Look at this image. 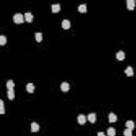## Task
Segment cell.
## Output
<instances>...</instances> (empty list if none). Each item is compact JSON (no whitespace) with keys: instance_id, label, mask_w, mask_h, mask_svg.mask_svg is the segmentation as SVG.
Returning a JSON list of instances; mask_svg holds the SVG:
<instances>
[{"instance_id":"cell-10","label":"cell","mask_w":136,"mask_h":136,"mask_svg":"<svg viewBox=\"0 0 136 136\" xmlns=\"http://www.w3.org/2000/svg\"><path fill=\"white\" fill-rule=\"evenodd\" d=\"M27 91L28 93H33L34 89H35V86H34L33 83H29V84H27Z\"/></svg>"},{"instance_id":"cell-19","label":"cell","mask_w":136,"mask_h":136,"mask_svg":"<svg viewBox=\"0 0 136 136\" xmlns=\"http://www.w3.org/2000/svg\"><path fill=\"white\" fill-rule=\"evenodd\" d=\"M6 44V37L4 35H1L0 36V45L1 46H4Z\"/></svg>"},{"instance_id":"cell-13","label":"cell","mask_w":136,"mask_h":136,"mask_svg":"<svg viewBox=\"0 0 136 136\" xmlns=\"http://www.w3.org/2000/svg\"><path fill=\"white\" fill-rule=\"evenodd\" d=\"M25 17H26V21H28V22H32V20H33V15H32L30 12L26 13Z\"/></svg>"},{"instance_id":"cell-7","label":"cell","mask_w":136,"mask_h":136,"mask_svg":"<svg viewBox=\"0 0 136 136\" xmlns=\"http://www.w3.org/2000/svg\"><path fill=\"white\" fill-rule=\"evenodd\" d=\"M124 72H125V74H127L128 76H132L134 74V70H133V68H132L131 66H128L127 69L124 70Z\"/></svg>"},{"instance_id":"cell-18","label":"cell","mask_w":136,"mask_h":136,"mask_svg":"<svg viewBox=\"0 0 136 136\" xmlns=\"http://www.w3.org/2000/svg\"><path fill=\"white\" fill-rule=\"evenodd\" d=\"M107 135L108 136H115L116 135V130L114 128H108L107 129Z\"/></svg>"},{"instance_id":"cell-14","label":"cell","mask_w":136,"mask_h":136,"mask_svg":"<svg viewBox=\"0 0 136 136\" xmlns=\"http://www.w3.org/2000/svg\"><path fill=\"white\" fill-rule=\"evenodd\" d=\"M108 120H110V122H116L117 116L114 113H110V115H108Z\"/></svg>"},{"instance_id":"cell-11","label":"cell","mask_w":136,"mask_h":136,"mask_svg":"<svg viewBox=\"0 0 136 136\" xmlns=\"http://www.w3.org/2000/svg\"><path fill=\"white\" fill-rule=\"evenodd\" d=\"M6 96H8V98L10 100H13L15 98V93H14V89H10V90H8V93H6Z\"/></svg>"},{"instance_id":"cell-17","label":"cell","mask_w":136,"mask_h":136,"mask_svg":"<svg viewBox=\"0 0 136 136\" xmlns=\"http://www.w3.org/2000/svg\"><path fill=\"white\" fill-rule=\"evenodd\" d=\"M78 11L80 13H85L87 11V8H86V4H80L79 5V8H78Z\"/></svg>"},{"instance_id":"cell-16","label":"cell","mask_w":136,"mask_h":136,"mask_svg":"<svg viewBox=\"0 0 136 136\" xmlns=\"http://www.w3.org/2000/svg\"><path fill=\"white\" fill-rule=\"evenodd\" d=\"M14 82H13L12 80H8V82H6V88H8V90H10V89H14Z\"/></svg>"},{"instance_id":"cell-5","label":"cell","mask_w":136,"mask_h":136,"mask_svg":"<svg viewBox=\"0 0 136 136\" xmlns=\"http://www.w3.org/2000/svg\"><path fill=\"white\" fill-rule=\"evenodd\" d=\"M125 57V54L123 51H118V52L116 53V59L119 60V61H122V60H124Z\"/></svg>"},{"instance_id":"cell-23","label":"cell","mask_w":136,"mask_h":136,"mask_svg":"<svg viewBox=\"0 0 136 136\" xmlns=\"http://www.w3.org/2000/svg\"><path fill=\"white\" fill-rule=\"evenodd\" d=\"M98 136H105V134L103 132H98Z\"/></svg>"},{"instance_id":"cell-3","label":"cell","mask_w":136,"mask_h":136,"mask_svg":"<svg viewBox=\"0 0 136 136\" xmlns=\"http://www.w3.org/2000/svg\"><path fill=\"white\" fill-rule=\"evenodd\" d=\"M69 88H70L69 83L63 82V83L61 84V89H62V91H68V90H69Z\"/></svg>"},{"instance_id":"cell-9","label":"cell","mask_w":136,"mask_h":136,"mask_svg":"<svg viewBox=\"0 0 136 136\" xmlns=\"http://www.w3.org/2000/svg\"><path fill=\"white\" fill-rule=\"evenodd\" d=\"M62 27H63L64 29H69L70 28V21L68 20V19H64V20L62 21Z\"/></svg>"},{"instance_id":"cell-20","label":"cell","mask_w":136,"mask_h":136,"mask_svg":"<svg viewBox=\"0 0 136 136\" xmlns=\"http://www.w3.org/2000/svg\"><path fill=\"white\" fill-rule=\"evenodd\" d=\"M123 135L124 136H132V130L131 129H125L124 131H123Z\"/></svg>"},{"instance_id":"cell-15","label":"cell","mask_w":136,"mask_h":136,"mask_svg":"<svg viewBox=\"0 0 136 136\" xmlns=\"http://www.w3.org/2000/svg\"><path fill=\"white\" fill-rule=\"evenodd\" d=\"M125 127H127L128 129L133 130V129H134V127H135V123H134V121L129 120V121H127V122H125Z\"/></svg>"},{"instance_id":"cell-21","label":"cell","mask_w":136,"mask_h":136,"mask_svg":"<svg viewBox=\"0 0 136 136\" xmlns=\"http://www.w3.org/2000/svg\"><path fill=\"white\" fill-rule=\"evenodd\" d=\"M35 38H36V42H42V33H39V32H38V33H36L35 34Z\"/></svg>"},{"instance_id":"cell-2","label":"cell","mask_w":136,"mask_h":136,"mask_svg":"<svg viewBox=\"0 0 136 136\" xmlns=\"http://www.w3.org/2000/svg\"><path fill=\"white\" fill-rule=\"evenodd\" d=\"M86 120H87V117H85V115L80 114V115L78 116V122L80 123V124H85Z\"/></svg>"},{"instance_id":"cell-4","label":"cell","mask_w":136,"mask_h":136,"mask_svg":"<svg viewBox=\"0 0 136 136\" xmlns=\"http://www.w3.org/2000/svg\"><path fill=\"white\" fill-rule=\"evenodd\" d=\"M60 10H61V5H60L59 3H55V4H52V5H51V11H52L53 13L60 12Z\"/></svg>"},{"instance_id":"cell-6","label":"cell","mask_w":136,"mask_h":136,"mask_svg":"<svg viewBox=\"0 0 136 136\" xmlns=\"http://www.w3.org/2000/svg\"><path fill=\"white\" fill-rule=\"evenodd\" d=\"M87 119H88L91 123H95L96 122V119H97V116H96L95 113H90V114L87 116Z\"/></svg>"},{"instance_id":"cell-22","label":"cell","mask_w":136,"mask_h":136,"mask_svg":"<svg viewBox=\"0 0 136 136\" xmlns=\"http://www.w3.org/2000/svg\"><path fill=\"white\" fill-rule=\"evenodd\" d=\"M0 113L1 114H4V104H3V101L0 100Z\"/></svg>"},{"instance_id":"cell-12","label":"cell","mask_w":136,"mask_h":136,"mask_svg":"<svg viewBox=\"0 0 136 136\" xmlns=\"http://www.w3.org/2000/svg\"><path fill=\"white\" fill-rule=\"evenodd\" d=\"M38 130H39V125H38V123L32 122L31 123V131L32 132H37Z\"/></svg>"},{"instance_id":"cell-1","label":"cell","mask_w":136,"mask_h":136,"mask_svg":"<svg viewBox=\"0 0 136 136\" xmlns=\"http://www.w3.org/2000/svg\"><path fill=\"white\" fill-rule=\"evenodd\" d=\"M13 20H14L15 23H22L23 22V15L20 14V13H17L13 16Z\"/></svg>"},{"instance_id":"cell-8","label":"cell","mask_w":136,"mask_h":136,"mask_svg":"<svg viewBox=\"0 0 136 136\" xmlns=\"http://www.w3.org/2000/svg\"><path fill=\"white\" fill-rule=\"evenodd\" d=\"M127 6L129 10H134V6H135V1L134 0H128L127 1Z\"/></svg>"}]
</instances>
